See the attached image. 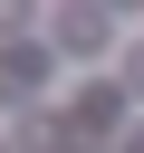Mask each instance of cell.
<instances>
[{
    "mask_svg": "<svg viewBox=\"0 0 144 153\" xmlns=\"http://www.w3.org/2000/svg\"><path fill=\"white\" fill-rule=\"evenodd\" d=\"M29 86H38V57H29V48H10V57H0V105H19Z\"/></svg>",
    "mask_w": 144,
    "mask_h": 153,
    "instance_id": "obj_1",
    "label": "cell"
},
{
    "mask_svg": "<svg viewBox=\"0 0 144 153\" xmlns=\"http://www.w3.org/2000/svg\"><path fill=\"white\" fill-rule=\"evenodd\" d=\"M96 38H106V19H86V10H77V19H58V48H96Z\"/></svg>",
    "mask_w": 144,
    "mask_h": 153,
    "instance_id": "obj_2",
    "label": "cell"
},
{
    "mask_svg": "<svg viewBox=\"0 0 144 153\" xmlns=\"http://www.w3.org/2000/svg\"><path fill=\"white\" fill-rule=\"evenodd\" d=\"M125 86H134V96H144V48H134V57H125Z\"/></svg>",
    "mask_w": 144,
    "mask_h": 153,
    "instance_id": "obj_3",
    "label": "cell"
},
{
    "mask_svg": "<svg viewBox=\"0 0 144 153\" xmlns=\"http://www.w3.org/2000/svg\"><path fill=\"white\" fill-rule=\"evenodd\" d=\"M125 153H144V134H134V143H125Z\"/></svg>",
    "mask_w": 144,
    "mask_h": 153,
    "instance_id": "obj_4",
    "label": "cell"
}]
</instances>
